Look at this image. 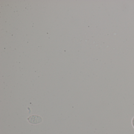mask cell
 I'll return each mask as SVG.
<instances>
[{"label":"cell","mask_w":134,"mask_h":134,"mask_svg":"<svg viewBox=\"0 0 134 134\" xmlns=\"http://www.w3.org/2000/svg\"><path fill=\"white\" fill-rule=\"evenodd\" d=\"M28 120L30 123L34 124H40L42 121V118L40 116L36 115L30 116L28 118Z\"/></svg>","instance_id":"obj_1"},{"label":"cell","mask_w":134,"mask_h":134,"mask_svg":"<svg viewBox=\"0 0 134 134\" xmlns=\"http://www.w3.org/2000/svg\"><path fill=\"white\" fill-rule=\"evenodd\" d=\"M132 126H133V127L134 128V117L132 118Z\"/></svg>","instance_id":"obj_2"}]
</instances>
